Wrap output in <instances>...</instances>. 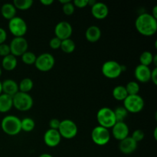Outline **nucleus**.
Returning a JSON list of instances; mask_svg holds the SVG:
<instances>
[{
	"label": "nucleus",
	"mask_w": 157,
	"mask_h": 157,
	"mask_svg": "<svg viewBox=\"0 0 157 157\" xmlns=\"http://www.w3.org/2000/svg\"><path fill=\"white\" fill-rule=\"evenodd\" d=\"M136 31L144 36H152L157 31V19L150 13H142L135 21Z\"/></svg>",
	"instance_id": "f257e3e1"
},
{
	"label": "nucleus",
	"mask_w": 157,
	"mask_h": 157,
	"mask_svg": "<svg viewBox=\"0 0 157 157\" xmlns=\"http://www.w3.org/2000/svg\"><path fill=\"white\" fill-rule=\"evenodd\" d=\"M1 127L2 131L7 135H18L21 131V120L14 115H8L2 121Z\"/></svg>",
	"instance_id": "f03ea898"
},
{
	"label": "nucleus",
	"mask_w": 157,
	"mask_h": 157,
	"mask_svg": "<svg viewBox=\"0 0 157 157\" xmlns=\"http://www.w3.org/2000/svg\"><path fill=\"white\" fill-rule=\"evenodd\" d=\"M97 121L99 126L106 129H110L117 123L113 110L109 107H102L97 113Z\"/></svg>",
	"instance_id": "7ed1b4c3"
},
{
	"label": "nucleus",
	"mask_w": 157,
	"mask_h": 157,
	"mask_svg": "<svg viewBox=\"0 0 157 157\" xmlns=\"http://www.w3.org/2000/svg\"><path fill=\"white\" fill-rule=\"evenodd\" d=\"M13 107L19 111H28L33 106V99L29 93L18 91L12 97Z\"/></svg>",
	"instance_id": "20e7f679"
},
{
	"label": "nucleus",
	"mask_w": 157,
	"mask_h": 157,
	"mask_svg": "<svg viewBox=\"0 0 157 157\" xmlns=\"http://www.w3.org/2000/svg\"><path fill=\"white\" fill-rule=\"evenodd\" d=\"M124 66L121 65V64L116 61H107L103 64L101 71L102 74L109 79H114L120 77L124 71Z\"/></svg>",
	"instance_id": "39448f33"
},
{
	"label": "nucleus",
	"mask_w": 157,
	"mask_h": 157,
	"mask_svg": "<svg viewBox=\"0 0 157 157\" xmlns=\"http://www.w3.org/2000/svg\"><path fill=\"white\" fill-rule=\"evenodd\" d=\"M145 102L140 95H128L124 101V107L128 113H136L144 109Z\"/></svg>",
	"instance_id": "423d86ee"
},
{
	"label": "nucleus",
	"mask_w": 157,
	"mask_h": 157,
	"mask_svg": "<svg viewBox=\"0 0 157 157\" xmlns=\"http://www.w3.org/2000/svg\"><path fill=\"white\" fill-rule=\"evenodd\" d=\"M58 132L61 137L65 139H73L78 134V126L73 121L69 119L64 120L60 123Z\"/></svg>",
	"instance_id": "0eeeda50"
},
{
	"label": "nucleus",
	"mask_w": 157,
	"mask_h": 157,
	"mask_svg": "<svg viewBox=\"0 0 157 157\" xmlns=\"http://www.w3.org/2000/svg\"><path fill=\"white\" fill-rule=\"evenodd\" d=\"M9 29L15 37H23L27 32L28 26L22 18L15 16L9 20Z\"/></svg>",
	"instance_id": "6e6552de"
},
{
	"label": "nucleus",
	"mask_w": 157,
	"mask_h": 157,
	"mask_svg": "<svg viewBox=\"0 0 157 157\" xmlns=\"http://www.w3.org/2000/svg\"><path fill=\"white\" fill-rule=\"evenodd\" d=\"M91 139L96 145L104 146L110 141V133L108 129L98 125L92 130Z\"/></svg>",
	"instance_id": "1a4fd4ad"
},
{
	"label": "nucleus",
	"mask_w": 157,
	"mask_h": 157,
	"mask_svg": "<svg viewBox=\"0 0 157 157\" xmlns=\"http://www.w3.org/2000/svg\"><path fill=\"white\" fill-rule=\"evenodd\" d=\"M55 58L52 54L43 53L37 57L35 65L40 71L46 72L52 70L55 66Z\"/></svg>",
	"instance_id": "9d476101"
},
{
	"label": "nucleus",
	"mask_w": 157,
	"mask_h": 157,
	"mask_svg": "<svg viewBox=\"0 0 157 157\" xmlns=\"http://www.w3.org/2000/svg\"><path fill=\"white\" fill-rule=\"evenodd\" d=\"M11 55L15 57L21 56L29 48L28 41L24 37H15L9 44Z\"/></svg>",
	"instance_id": "9b49d317"
},
{
	"label": "nucleus",
	"mask_w": 157,
	"mask_h": 157,
	"mask_svg": "<svg viewBox=\"0 0 157 157\" xmlns=\"http://www.w3.org/2000/svg\"><path fill=\"white\" fill-rule=\"evenodd\" d=\"M72 32H73V29L71 25L66 21H60L55 28V37L59 38L61 41L70 38Z\"/></svg>",
	"instance_id": "f8f14e48"
},
{
	"label": "nucleus",
	"mask_w": 157,
	"mask_h": 157,
	"mask_svg": "<svg viewBox=\"0 0 157 157\" xmlns=\"http://www.w3.org/2000/svg\"><path fill=\"white\" fill-rule=\"evenodd\" d=\"M111 129L112 135L117 140L121 141L129 136L130 130L125 122H117Z\"/></svg>",
	"instance_id": "ddd939ff"
},
{
	"label": "nucleus",
	"mask_w": 157,
	"mask_h": 157,
	"mask_svg": "<svg viewBox=\"0 0 157 157\" xmlns=\"http://www.w3.org/2000/svg\"><path fill=\"white\" fill-rule=\"evenodd\" d=\"M61 136L57 130L48 129L44 134V142L48 147H55L61 143Z\"/></svg>",
	"instance_id": "4468645a"
},
{
	"label": "nucleus",
	"mask_w": 157,
	"mask_h": 157,
	"mask_svg": "<svg viewBox=\"0 0 157 157\" xmlns=\"http://www.w3.org/2000/svg\"><path fill=\"white\" fill-rule=\"evenodd\" d=\"M137 147V143L131 137L127 136L123 140L120 141L119 150L122 153L125 155H129L133 153Z\"/></svg>",
	"instance_id": "2eb2a0df"
},
{
	"label": "nucleus",
	"mask_w": 157,
	"mask_h": 157,
	"mask_svg": "<svg viewBox=\"0 0 157 157\" xmlns=\"http://www.w3.org/2000/svg\"><path fill=\"white\" fill-rule=\"evenodd\" d=\"M134 75L136 79L139 82L147 83L150 81L151 76V70L149 67L142 64H139L136 67L134 71Z\"/></svg>",
	"instance_id": "dca6fc26"
},
{
	"label": "nucleus",
	"mask_w": 157,
	"mask_h": 157,
	"mask_svg": "<svg viewBox=\"0 0 157 157\" xmlns=\"http://www.w3.org/2000/svg\"><path fill=\"white\" fill-rule=\"evenodd\" d=\"M91 14L95 18L102 20L107 18L109 14L108 6L104 2H97L91 6Z\"/></svg>",
	"instance_id": "f3484780"
},
{
	"label": "nucleus",
	"mask_w": 157,
	"mask_h": 157,
	"mask_svg": "<svg viewBox=\"0 0 157 157\" xmlns=\"http://www.w3.org/2000/svg\"><path fill=\"white\" fill-rule=\"evenodd\" d=\"M2 94L13 97L16 94L18 90V84L16 81L12 79H6L3 82H2Z\"/></svg>",
	"instance_id": "a211bd4d"
},
{
	"label": "nucleus",
	"mask_w": 157,
	"mask_h": 157,
	"mask_svg": "<svg viewBox=\"0 0 157 157\" xmlns=\"http://www.w3.org/2000/svg\"><path fill=\"white\" fill-rule=\"evenodd\" d=\"M85 37L88 41L91 43L97 42L101 37V31L99 27L91 25L87 28L85 32Z\"/></svg>",
	"instance_id": "6ab92c4d"
},
{
	"label": "nucleus",
	"mask_w": 157,
	"mask_h": 157,
	"mask_svg": "<svg viewBox=\"0 0 157 157\" xmlns=\"http://www.w3.org/2000/svg\"><path fill=\"white\" fill-rule=\"evenodd\" d=\"M13 107L12 97L2 94H0V113L9 112Z\"/></svg>",
	"instance_id": "aec40b11"
},
{
	"label": "nucleus",
	"mask_w": 157,
	"mask_h": 157,
	"mask_svg": "<svg viewBox=\"0 0 157 157\" xmlns=\"http://www.w3.org/2000/svg\"><path fill=\"white\" fill-rule=\"evenodd\" d=\"M1 14L4 18L9 21L16 16V9L12 3H5L1 8Z\"/></svg>",
	"instance_id": "412c9836"
},
{
	"label": "nucleus",
	"mask_w": 157,
	"mask_h": 157,
	"mask_svg": "<svg viewBox=\"0 0 157 157\" xmlns=\"http://www.w3.org/2000/svg\"><path fill=\"white\" fill-rule=\"evenodd\" d=\"M17 64H18V61H17L16 57L11 54L4 57L2 58V66L6 71L14 70L16 67Z\"/></svg>",
	"instance_id": "4be33fe9"
},
{
	"label": "nucleus",
	"mask_w": 157,
	"mask_h": 157,
	"mask_svg": "<svg viewBox=\"0 0 157 157\" xmlns=\"http://www.w3.org/2000/svg\"><path fill=\"white\" fill-rule=\"evenodd\" d=\"M113 98L118 101H124L128 96L127 90H126L125 86L117 85L113 89L112 91Z\"/></svg>",
	"instance_id": "5701e85b"
},
{
	"label": "nucleus",
	"mask_w": 157,
	"mask_h": 157,
	"mask_svg": "<svg viewBox=\"0 0 157 157\" xmlns=\"http://www.w3.org/2000/svg\"><path fill=\"white\" fill-rule=\"evenodd\" d=\"M33 81L31 78H25L20 81L19 84H18V90H19L20 92L29 93L33 88Z\"/></svg>",
	"instance_id": "b1692460"
},
{
	"label": "nucleus",
	"mask_w": 157,
	"mask_h": 157,
	"mask_svg": "<svg viewBox=\"0 0 157 157\" xmlns=\"http://www.w3.org/2000/svg\"><path fill=\"white\" fill-rule=\"evenodd\" d=\"M75 48H76V45H75V41L72 39H71V38H67V39L61 41L60 48H61V50H62V52H64V53H72V52L75 50Z\"/></svg>",
	"instance_id": "393cba45"
},
{
	"label": "nucleus",
	"mask_w": 157,
	"mask_h": 157,
	"mask_svg": "<svg viewBox=\"0 0 157 157\" xmlns=\"http://www.w3.org/2000/svg\"><path fill=\"white\" fill-rule=\"evenodd\" d=\"M35 123L32 118L25 117L21 120V130L25 132H31L35 129Z\"/></svg>",
	"instance_id": "a878e982"
},
{
	"label": "nucleus",
	"mask_w": 157,
	"mask_h": 157,
	"mask_svg": "<svg viewBox=\"0 0 157 157\" xmlns=\"http://www.w3.org/2000/svg\"><path fill=\"white\" fill-rule=\"evenodd\" d=\"M12 4L14 5L16 9L27 10L32 7L33 5V1L32 0H14Z\"/></svg>",
	"instance_id": "bb28decb"
},
{
	"label": "nucleus",
	"mask_w": 157,
	"mask_h": 157,
	"mask_svg": "<svg viewBox=\"0 0 157 157\" xmlns=\"http://www.w3.org/2000/svg\"><path fill=\"white\" fill-rule=\"evenodd\" d=\"M153 55L152 52H149V51H145L143 52L140 56V64L142 65H145L149 67L151 64H153Z\"/></svg>",
	"instance_id": "cd10ccee"
},
{
	"label": "nucleus",
	"mask_w": 157,
	"mask_h": 157,
	"mask_svg": "<svg viewBox=\"0 0 157 157\" xmlns=\"http://www.w3.org/2000/svg\"><path fill=\"white\" fill-rule=\"evenodd\" d=\"M117 122H124V120L127 117L128 112L124 107H118L113 110Z\"/></svg>",
	"instance_id": "c85d7f7f"
},
{
	"label": "nucleus",
	"mask_w": 157,
	"mask_h": 157,
	"mask_svg": "<svg viewBox=\"0 0 157 157\" xmlns=\"http://www.w3.org/2000/svg\"><path fill=\"white\" fill-rule=\"evenodd\" d=\"M21 57L23 63H25V64H29V65L35 64L37 58L35 53H33L32 52H29V51L25 52Z\"/></svg>",
	"instance_id": "c756f323"
},
{
	"label": "nucleus",
	"mask_w": 157,
	"mask_h": 157,
	"mask_svg": "<svg viewBox=\"0 0 157 157\" xmlns=\"http://www.w3.org/2000/svg\"><path fill=\"white\" fill-rule=\"evenodd\" d=\"M126 90H127L128 95H136L139 94L140 91V85L136 81H130L127 86H125Z\"/></svg>",
	"instance_id": "7c9ffc66"
},
{
	"label": "nucleus",
	"mask_w": 157,
	"mask_h": 157,
	"mask_svg": "<svg viewBox=\"0 0 157 157\" xmlns=\"http://www.w3.org/2000/svg\"><path fill=\"white\" fill-rule=\"evenodd\" d=\"M62 10L63 12H64L66 15H73L74 12H75V6H74L73 2H70L67 3V4L63 5Z\"/></svg>",
	"instance_id": "2f4dec72"
},
{
	"label": "nucleus",
	"mask_w": 157,
	"mask_h": 157,
	"mask_svg": "<svg viewBox=\"0 0 157 157\" xmlns=\"http://www.w3.org/2000/svg\"><path fill=\"white\" fill-rule=\"evenodd\" d=\"M144 136H145V133L143 130H136L133 131V134H132L131 137L136 141V143L140 142L143 140L144 139Z\"/></svg>",
	"instance_id": "473e14b6"
},
{
	"label": "nucleus",
	"mask_w": 157,
	"mask_h": 157,
	"mask_svg": "<svg viewBox=\"0 0 157 157\" xmlns=\"http://www.w3.org/2000/svg\"><path fill=\"white\" fill-rule=\"evenodd\" d=\"M10 48H9V44L3 43V44H0V56L6 57L7 55H10Z\"/></svg>",
	"instance_id": "72a5a7b5"
},
{
	"label": "nucleus",
	"mask_w": 157,
	"mask_h": 157,
	"mask_svg": "<svg viewBox=\"0 0 157 157\" xmlns=\"http://www.w3.org/2000/svg\"><path fill=\"white\" fill-rule=\"evenodd\" d=\"M61 44V40H60L59 38H52V39L50 40V42H49V45L54 50H57V49L60 48Z\"/></svg>",
	"instance_id": "f704fd0d"
},
{
	"label": "nucleus",
	"mask_w": 157,
	"mask_h": 157,
	"mask_svg": "<svg viewBox=\"0 0 157 157\" xmlns=\"http://www.w3.org/2000/svg\"><path fill=\"white\" fill-rule=\"evenodd\" d=\"M73 4L75 7L76 6L79 9H83L88 6V0H75L73 2Z\"/></svg>",
	"instance_id": "c9c22d12"
},
{
	"label": "nucleus",
	"mask_w": 157,
	"mask_h": 157,
	"mask_svg": "<svg viewBox=\"0 0 157 157\" xmlns=\"http://www.w3.org/2000/svg\"><path fill=\"white\" fill-rule=\"evenodd\" d=\"M60 123H61V121H59L57 118H53L49 122V127H50V129H53V130H58L60 126Z\"/></svg>",
	"instance_id": "e433bc0d"
},
{
	"label": "nucleus",
	"mask_w": 157,
	"mask_h": 157,
	"mask_svg": "<svg viewBox=\"0 0 157 157\" xmlns=\"http://www.w3.org/2000/svg\"><path fill=\"white\" fill-rule=\"evenodd\" d=\"M150 81L156 85L157 84V67H154L151 71V76H150Z\"/></svg>",
	"instance_id": "4c0bfd02"
},
{
	"label": "nucleus",
	"mask_w": 157,
	"mask_h": 157,
	"mask_svg": "<svg viewBox=\"0 0 157 157\" xmlns=\"http://www.w3.org/2000/svg\"><path fill=\"white\" fill-rule=\"evenodd\" d=\"M7 38V33L2 28H0V44H3Z\"/></svg>",
	"instance_id": "58836bf2"
},
{
	"label": "nucleus",
	"mask_w": 157,
	"mask_h": 157,
	"mask_svg": "<svg viewBox=\"0 0 157 157\" xmlns=\"http://www.w3.org/2000/svg\"><path fill=\"white\" fill-rule=\"evenodd\" d=\"M40 2L44 6H50L54 2V0H40Z\"/></svg>",
	"instance_id": "ea45409f"
},
{
	"label": "nucleus",
	"mask_w": 157,
	"mask_h": 157,
	"mask_svg": "<svg viewBox=\"0 0 157 157\" xmlns=\"http://www.w3.org/2000/svg\"><path fill=\"white\" fill-rule=\"evenodd\" d=\"M152 16L154 17L156 19H157V6H155L153 9V12H152Z\"/></svg>",
	"instance_id": "a19ab883"
},
{
	"label": "nucleus",
	"mask_w": 157,
	"mask_h": 157,
	"mask_svg": "<svg viewBox=\"0 0 157 157\" xmlns=\"http://www.w3.org/2000/svg\"><path fill=\"white\" fill-rule=\"evenodd\" d=\"M153 63L154 64V65L156 66L157 65V55H153Z\"/></svg>",
	"instance_id": "79ce46f5"
},
{
	"label": "nucleus",
	"mask_w": 157,
	"mask_h": 157,
	"mask_svg": "<svg viewBox=\"0 0 157 157\" xmlns=\"http://www.w3.org/2000/svg\"><path fill=\"white\" fill-rule=\"evenodd\" d=\"M70 2L71 0H59V2L62 5H65L67 4V3Z\"/></svg>",
	"instance_id": "37998d69"
},
{
	"label": "nucleus",
	"mask_w": 157,
	"mask_h": 157,
	"mask_svg": "<svg viewBox=\"0 0 157 157\" xmlns=\"http://www.w3.org/2000/svg\"><path fill=\"white\" fill-rule=\"evenodd\" d=\"M38 157H53L51 154H48V153H42V154L40 155Z\"/></svg>",
	"instance_id": "c03bdc74"
},
{
	"label": "nucleus",
	"mask_w": 157,
	"mask_h": 157,
	"mask_svg": "<svg viewBox=\"0 0 157 157\" xmlns=\"http://www.w3.org/2000/svg\"><path fill=\"white\" fill-rule=\"evenodd\" d=\"M156 133H157V128L156 127L154 130V134H153V136H154V138L155 140H157V136H156Z\"/></svg>",
	"instance_id": "a18cd8bd"
},
{
	"label": "nucleus",
	"mask_w": 157,
	"mask_h": 157,
	"mask_svg": "<svg viewBox=\"0 0 157 157\" xmlns=\"http://www.w3.org/2000/svg\"><path fill=\"white\" fill-rule=\"evenodd\" d=\"M2 94V82L0 81V94Z\"/></svg>",
	"instance_id": "49530a36"
},
{
	"label": "nucleus",
	"mask_w": 157,
	"mask_h": 157,
	"mask_svg": "<svg viewBox=\"0 0 157 157\" xmlns=\"http://www.w3.org/2000/svg\"><path fill=\"white\" fill-rule=\"evenodd\" d=\"M1 75H2V69L1 67H0V77H1Z\"/></svg>",
	"instance_id": "de8ad7c7"
}]
</instances>
